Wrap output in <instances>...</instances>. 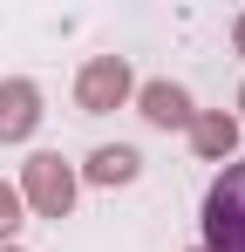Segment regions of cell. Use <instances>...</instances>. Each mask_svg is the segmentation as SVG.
Here are the masks:
<instances>
[{
    "label": "cell",
    "mask_w": 245,
    "mask_h": 252,
    "mask_svg": "<svg viewBox=\"0 0 245 252\" xmlns=\"http://www.w3.org/2000/svg\"><path fill=\"white\" fill-rule=\"evenodd\" d=\"M204 252H245V164L204 191Z\"/></svg>",
    "instance_id": "cell-1"
},
{
    "label": "cell",
    "mask_w": 245,
    "mask_h": 252,
    "mask_svg": "<svg viewBox=\"0 0 245 252\" xmlns=\"http://www.w3.org/2000/svg\"><path fill=\"white\" fill-rule=\"evenodd\" d=\"M21 198H28V205L41 211V218H68V205H75V170L61 164L55 150H41V157H28Z\"/></svg>",
    "instance_id": "cell-2"
},
{
    "label": "cell",
    "mask_w": 245,
    "mask_h": 252,
    "mask_svg": "<svg viewBox=\"0 0 245 252\" xmlns=\"http://www.w3.org/2000/svg\"><path fill=\"white\" fill-rule=\"evenodd\" d=\"M129 89H136L129 82V62H122V55H95V62L75 75V102L89 109V116H109V109L129 102Z\"/></svg>",
    "instance_id": "cell-3"
},
{
    "label": "cell",
    "mask_w": 245,
    "mask_h": 252,
    "mask_svg": "<svg viewBox=\"0 0 245 252\" xmlns=\"http://www.w3.org/2000/svg\"><path fill=\"white\" fill-rule=\"evenodd\" d=\"M41 123V95L34 82H0V143H21Z\"/></svg>",
    "instance_id": "cell-4"
},
{
    "label": "cell",
    "mask_w": 245,
    "mask_h": 252,
    "mask_svg": "<svg viewBox=\"0 0 245 252\" xmlns=\"http://www.w3.org/2000/svg\"><path fill=\"white\" fill-rule=\"evenodd\" d=\"M136 102H143V116H150L157 129H177V123L191 129V116H198V109H191V95H184L177 82H150L143 95H136Z\"/></svg>",
    "instance_id": "cell-5"
},
{
    "label": "cell",
    "mask_w": 245,
    "mask_h": 252,
    "mask_svg": "<svg viewBox=\"0 0 245 252\" xmlns=\"http://www.w3.org/2000/svg\"><path fill=\"white\" fill-rule=\"evenodd\" d=\"M232 143H239V123H232L225 109L191 116V150H198V157H232Z\"/></svg>",
    "instance_id": "cell-6"
},
{
    "label": "cell",
    "mask_w": 245,
    "mask_h": 252,
    "mask_svg": "<svg viewBox=\"0 0 245 252\" xmlns=\"http://www.w3.org/2000/svg\"><path fill=\"white\" fill-rule=\"evenodd\" d=\"M89 177H95V184H129V177H136V150H95V157H89Z\"/></svg>",
    "instance_id": "cell-7"
},
{
    "label": "cell",
    "mask_w": 245,
    "mask_h": 252,
    "mask_svg": "<svg viewBox=\"0 0 245 252\" xmlns=\"http://www.w3.org/2000/svg\"><path fill=\"white\" fill-rule=\"evenodd\" d=\"M14 232H21V191L0 184V239H14Z\"/></svg>",
    "instance_id": "cell-8"
},
{
    "label": "cell",
    "mask_w": 245,
    "mask_h": 252,
    "mask_svg": "<svg viewBox=\"0 0 245 252\" xmlns=\"http://www.w3.org/2000/svg\"><path fill=\"white\" fill-rule=\"evenodd\" d=\"M232 34H239V55H245V14H239V28H232Z\"/></svg>",
    "instance_id": "cell-9"
},
{
    "label": "cell",
    "mask_w": 245,
    "mask_h": 252,
    "mask_svg": "<svg viewBox=\"0 0 245 252\" xmlns=\"http://www.w3.org/2000/svg\"><path fill=\"white\" fill-rule=\"evenodd\" d=\"M239 109H245V89H239Z\"/></svg>",
    "instance_id": "cell-10"
},
{
    "label": "cell",
    "mask_w": 245,
    "mask_h": 252,
    "mask_svg": "<svg viewBox=\"0 0 245 252\" xmlns=\"http://www.w3.org/2000/svg\"><path fill=\"white\" fill-rule=\"evenodd\" d=\"M0 252H14V246H0Z\"/></svg>",
    "instance_id": "cell-11"
}]
</instances>
